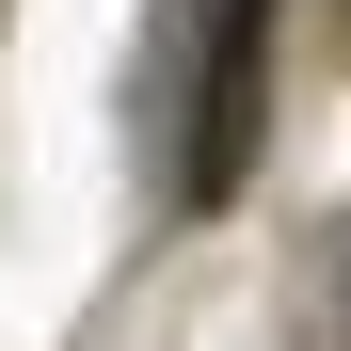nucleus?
<instances>
[{
  "mask_svg": "<svg viewBox=\"0 0 351 351\" xmlns=\"http://www.w3.org/2000/svg\"><path fill=\"white\" fill-rule=\"evenodd\" d=\"M256 96H271V0H192V128H176V208H223L256 160Z\"/></svg>",
  "mask_w": 351,
  "mask_h": 351,
  "instance_id": "nucleus-1",
  "label": "nucleus"
}]
</instances>
